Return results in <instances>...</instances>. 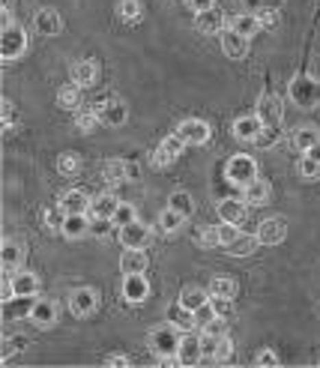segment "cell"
Masks as SVG:
<instances>
[{
	"instance_id": "48",
	"label": "cell",
	"mask_w": 320,
	"mask_h": 368,
	"mask_svg": "<svg viewBox=\"0 0 320 368\" xmlns=\"http://www.w3.org/2000/svg\"><path fill=\"white\" fill-rule=\"evenodd\" d=\"M42 222H45V231H63V219L57 216V212H51V210L42 216Z\"/></svg>"
},
{
	"instance_id": "8",
	"label": "cell",
	"mask_w": 320,
	"mask_h": 368,
	"mask_svg": "<svg viewBox=\"0 0 320 368\" xmlns=\"http://www.w3.org/2000/svg\"><path fill=\"white\" fill-rule=\"evenodd\" d=\"M150 228H147L144 222H129V225H123L120 228V243L126 245V249H144L147 243H150Z\"/></svg>"
},
{
	"instance_id": "40",
	"label": "cell",
	"mask_w": 320,
	"mask_h": 368,
	"mask_svg": "<svg viewBox=\"0 0 320 368\" xmlns=\"http://www.w3.org/2000/svg\"><path fill=\"white\" fill-rule=\"evenodd\" d=\"M171 210H177V212H183V216H188V212L195 210L192 195H188V192H174V195H171Z\"/></svg>"
},
{
	"instance_id": "51",
	"label": "cell",
	"mask_w": 320,
	"mask_h": 368,
	"mask_svg": "<svg viewBox=\"0 0 320 368\" xmlns=\"http://www.w3.org/2000/svg\"><path fill=\"white\" fill-rule=\"evenodd\" d=\"M24 345H27V341H24V339H21V335H12V339H10V347H6V350H3V359H10V356L15 354V350H21Z\"/></svg>"
},
{
	"instance_id": "15",
	"label": "cell",
	"mask_w": 320,
	"mask_h": 368,
	"mask_svg": "<svg viewBox=\"0 0 320 368\" xmlns=\"http://www.w3.org/2000/svg\"><path fill=\"white\" fill-rule=\"evenodd\" d=\"M34 30L42 34V36H57L63 30V19L54 10H39L36 19H34Z\"/></svg>"
},
{
	"instance_id": "13",
	"label": "cell",
	"mask_w": 320,
	"mask_h": 368,
	"mask_svg": "<svg viewBox=\"0 0 320 368\" xmlns=\"http://www.w3.org/2000/svg\"><path fill=\"white\" fill-rule=\"evenodd\" d=\"M269 195H273V186H269L267 180H260V177H254L249 186H243V201L251 204V207H260V204H267Z\"/></svg>"
},
{
	"instance_id": "30",
	"label": "cell",
	"mask_w": 320,
	"mask_h": 368,
	"mask_svg": "<svg viewBox=\"0 0 320 368\" xmlns=\"http://www.w3.org/2000/svg\"><path fill=\"white\" fill-rule=\"evenodd\" d=\"M168 323H174L180 332H188L195 326V312H188L186 306H174L168 308Z\"/></svg>"
},
{
	"instance_id": "2",
	"label": "cell",
	"mask_w": 320,
	"mask_h": 368,
	"mask_svg": "<svg viewBox=\"0 0 320 368\" xmlns=\"http://www.w3.org/2000/svg\"><path fill=\"white\" fill-rule=\"evenodd\" d=\"M24 51H27V34H24L19 24L3 27V39H0V54H3V60H19Z\"/></svg>"
},
{
	"instance_id": "6",
	"label": "cell",
	"mask_w": 320,
	"mask_h": 368,
	"mask_svg": "<svg viewBox=\"0 0 320 368\" xmlns=\"http://www.w3.org/2000/svg\"><path fill=\"white\" fill-rule=\"evenodd\" d=\"M201 345H204V356L207 359H216V363H225L234 350V341L225 335H201Z\"/></svg>"
},
{
	"instance_id": "25",
	"label": "cell",
	"mask_w": 320,
	"mask_h": 368,
	"mask_svg": "<svg viewBox=\"0 0 320 368\" xmlns=\"http://www.w3.org/2000/svg\"><path fill=\"white\" fill-rule=\"evenodd\" d=\"M99 117H102L105 126H123V123H126V117H129V111H126V105H123V102L111 99V102L102 105Z\"/></svg>"
},
{
	"instance_id": "26",
	"label": "cell",
	"mask_w": 320,
	"mask_h": 368,
	"mask_svg": "<svg viewBox=\"0 0 320 368\" xmlns=\"http://www.w3.org/2000/svg\"><path fill=\"white\" fill-rule=\"evenodd\" d=\"M258 117L264 120V126H275V123L282 120V102H278L275 96H264L258 105Z\"/></svg>"
},
{
	"instance_id": "10",
	"label": "cell",
	"mask_w": 320,
	"mask_h": 368,
	"mask_svg": "<svg viewBox=\"0 0 320 368\" xmlns=\"http://www.w3.org/2000/svg\"><path fill=\"white\" fill-rule=\"evenodd\" d=\"M147 297H150V284H147L144 273H135V275H126V279H123V299L126 302L138 306V302H144Z\"/></svg>"
},
{
	"instance_id": "31",
	"label": "cell",
	"mask_w": 320,
	"mask_h": 368,
	"mask_svg": "<svg viewBox=\"0 0 320 368\" xmlns=\"http://www.w3.org/2000/svg\"><path fill=\"white\" fill-rule=\"evenodd\" d=\"M99 123H102V117H99V111H93V108H78L75 111V129L78 132H93V129H99Z\"/></svg>"
},
{
	"instance_id": "3",
	"label": "cell",
	"mask_w": 320,
	"mask_h": 368,
	"mask_svg": "<svg viewBox=\"0 0 320 368\" xmlns=\"http://www.w3.org/2000/svg\"><path fill=\"white\" fill-rule=\"evenodd\" d=\"M99 308V293L93 288H78L69 293V312L75 317H90Z\"/></svg>"
},
{
	"instance_id": "37",
	"label": "cell",
	"mask_w": 320,
	"mask_h": 368,
	"mask_svg": "<svg viewBox=\"0 0 320 368\" xmlns=\"http://www.w3.org/2000/svg\"><path fill=\"white\" fill-rule=\"evenodd\" d=\"M117 15L123 21H138V19H141V0H120V3H117Z\"/></svg>"
},
{
	"instance_id": "22",
	"label": "cell",
	"mask_w": 320,
	"mask_h": 368,
	"mask_svg": "<svg viewBox=\"0 0 320 368\" xmlns=\"http://www.w3.org/2000/svg\"><path fill=\"white\" fill-rule=\"evenodd\" d=\"M96 78H99V69H96L93 60H78V63H72V81H75L78 87L96 84Z\"/></svg>"
},
{
	"instance_id": "47",
	"label": "cell",
	"mask_w": 320,
	"mask_h": 368,
	"mask_svg": "<svg viewBox=\"0 0 320 368\" xmlns=\"http://www.w3.org/2000/svg\"><path fill=\"white\" fill-rule=\"evenodd\" d=\"M258 21H260V27H278V12L275 10H260Z\"/></svg>"
},
{
	"instance_id": "45",
	"label": "cell",
	"mask_w": 320,
	"mask_h": 368,
	"mask_svg": "<svg viewBox=\"0 0 320 368\" xmlns=\"http://www.w3.org/2000/svg\"><path fill=\"white\" fill-rule=\"evenodd\" d=\"M219 236H221V245H227V243H234L236 236H240V228H236L234 222H221L219 225Z\"/></svg>"
},
{
	"instance_id": "38",
	"label": "cell",
	"mask_w": 320,
	"mask_h": 368,
	"mask_svg": "<svg viewBox=\"0 0 320 368\" xmlns=\"http://www.w3.org/2000/svg\"><path fill=\"white\" fill-rule=\"evenodd\" d=\"M57 168H60L63 177H75L81 171V159L75 153H60V159H57Z\"/></svg>"
},
{
	"instance_id": "5",
	"label": "cell",
	"mask_w": 320,
	"mask_h": 368,
	"mask_svg": "<svg viewBox=\"0 0 320 368\" xmlns=\"http://www.w3.org/2000/svg\"><path fill=\"white\" fill-rule=\"evenodd\" d=\"M254 177H258V165H254L251 156H234L227 162V180H231V183L249 186Z\"/></svg>"
},
{
	"instance_id": "23",
	"label": "cell",
	"mask_w": 320,
	"mask_h": 368,
	"mask_svg": "<svg viewBox=\"0 0 320 368\" xmlns=\"http://www.w3.org/2000/svg\"><path fill=\"white\" fill-rule=\"evenodd\" d=\"M21 258H24V249L19 240H3V273H19L21 269Z\"/></svg>"
},
{
	"instance_id": "19",
	"label": "cell",
	"mask_w": 320,
	"mask_h": 368,
	"mask_svg": "<svg viewBox=\"0 0 320 368\" xmlns=\"http://www.w3.org/2000/svg\"><path fill=\"white\" fill-rule=\"evenodd\" d=\"M10 282H12L15 297H21V299L36 297V291H39V279H36L34 273H24V269H19V273H12V275H10Z\"/></svg>"
},
{
	"instance_id": "18",
	"label": "cell",
	"mask_w": 320,
	"mask_h": 368,
	"mask_svg": "<svg viewBox=\"0 0 320 368\" xmlns=\"http://www.w3.org/2000/svg\"><path fill=\"white\" fill-rule=\"evenodd\" d=\"M66 240H81V236L90 234V219L87 212H72V216H63V231Z\"/></svg>"
},
{
	"instance_id": "24",
	"label": "cell",
	"mask_w": 320,
	"mask_h": 368,
	"mask_svg": "<svg viewBox=\"0 0 320 368\" xmlns=\"http://www.w3.org/2000/svg\"><path fill=\"white\" fill-rule=\"evenodd\" d=\"M219 219H221V222L240 225L243 219H245V201H240V198H225V201L219 204Z\"/></svg>"
},
{
	"instance_id": "36",
	"label": "cell",
	"mask_w": 320,
	"mask_h": 368,
	"mask_svg": "<svg viewBox=\"0 0 320 368\" xmlns=\"http://www.w3.org/2000/svg\"><path fill=\"white\" fill-rule=\"evenodd\" d=\"M129 165L126 162H108V165L102 168V177L108 180V183H123V180H129Z\"/></svg>"
},
{
	"instance_id": "11",
	"label": "cell",
	"mask_w": 320,
	"mask_h": 368,
	"mask_svg": "<svg viewBox=\"0 0 320 368\" xmlns=\"http://www.w3.org/2000/svg\"><path fill=\"white\" fill-rule=\"evenodd\" d=\"M221 48H225V54L231 57V60H243L245 54H249V36L236 34L234 27L221 30Z\"/></svg>"
},
{
	"instance_id": "14",
	"label": "cell",
	"mask_w": 320,
	"mask_h": 368,
	"mask_svg": "<svg viewBox=\"0 0 320 368\" xmlns=\"http://www.w3.org/2000/svg\"><path fill=\"white\" fill-rule=\"evenodd\" d=\"M177 359H180V365H198L201 359H204V345H201V339H195V335H186V339L180 341Z\"/></svg>"
},
{
	"instance_id": "4",
	"label": "cell",
	"mask_w": 320,
	"mask_h": 368,
	"mask_svg": "<svg viewBox=\"0 0 320 368\" xmlns=\"http://www.w3.org/2000/svg\"><path fill=\"white\" fill-rule=\"evenodd\" d=\"M258 243L260 245H278V243H284V236H287V222L282 216H273V219H264V222L258 225Z\"/></svg>"
},
{
	"instance_id": "35",
	"label": "cell",
	"mask_w": 320,
	"mask_h": 368,
	"mask_svg": "<svg viewBox=\"0 0 320 368\" xmlns=\"http://www.w3.org/2000/svg\"><path fill=\"white\" fill-rule=\"evenodd\" d=\"M293 141H297V147H299L302 153H308L311 147L320 141V132H317L315 126H302V129H297V138H293Z\"/></svg>"
},
{
	"instance_id": "49",
	"label": "cell",
	"mask_w": 320,
	"mask_h": 368,
	"mask_svg": "<svg viewBox=\"0 0 320 368\" xmlns=\"http://www.w3.org/2000/svg\"><path fill=\"white\" fill-rule=\"evenodd\" d=\"M183 3L188 6V10H195V15H198V12L212 10V3H216V0H183Z\"/></svg>"
},
{
	"instance_id": "1",
	"label": "cell",
	"mask_w": 320,
	"mask_h": 368,
	"mask_svg": "<svg viewBox=\"0 0 320 368\" xmlns=\"http://www.w3.org/2000/svg\"><path fill=\"white\" fill-rule=\"evenodd\" d=\"M180 330L174 323H165V326H156V330L150 332V347H153V354L156 356H177V350H180Z\"/></svg>"
},
{
	"instance_id": "29",
	"label": "cell",
	"mask_w": 320,
	"mask_h": 368,
	"mask_svg": "<svg viewBox=\"0 0 320 368\" xmlns=\"http://www.w3.org/2000/svg\"><path fill=\"white\" fill-rule=\"evenodd\" d=\"M207 291H210V297H216V299H234L236 297V282L225 279V275H216Z\"/></svg>"
},
{
	"instance_id": "12",
	"label": "cell",
	"mask_w": 320,
	"mask_h": 368,
	"mask_svg": "<svg viewBox=\"0 0 320 368\" xmlns=\"http://www.w3.org/2000/svg\"><path fill=\"white\" fill-rule=\"evenodd\" d=\"M30 321H34L39 330H51L57 323V306L51 299H36L34 306H30Z\"/></svg>"
},
{
	"instance_id": "17",
	"label": "cell",
	"mask_w": 320,
	"mask_h": 368,
	"mask_svg": "<svg viewBox=\"0 0 320 368\" xmlns=\"http://www.w3.org/2000/svg\"><path fill=\"white\" fill-rule=\"evenodd\" d=\"M120 207V198L111 192H102L99 198L90 201V219H114V212Z\"/></svg>"
},
{
	"instance_id": "39",
	"label": "cell",
	"mask_w": 320,
	"mask_h": 368,
	"mask_svg": "<svg viewBox=\"0 0 320 368\" xmlns=\"http://www.w3.org/2000/svg\"><path fill=\"white\" fill-rule=\"evenodd\" d=\"M297 168H299V177H302V180H320V162H317V159H311L308 153L299 159V165H297Z\"/></svg>"
},
{
	"instance_id": "43",
	"label": "cell",
	"mask_w": 320,
	"mask_h": 368,
	"mask_svg": "<svg viewBox=\"0 0 320 368\" xmlns=\"http://www.w3.org/2000/svg\"><path fill=\"white\" fill-rule=\"evenodd\" d=\"M212 317H219V312H216V306H212V299L210 302H204L201 308H195V323L198 326H204V323H210Z\"/></svg>"
},
{
	"instance_id": "28",
	"label": "cell",
	"mask_w": 320,
	"mask_h": 368,
	"mask_svg": "<svg viewBox=\"0 0 320 368\" xmlns=\"http://www.w3.org/2000/svg\"><path fill=\"white\" fill-rule=\"evenodd\" d=\"M57 105H60L63 111H78L81 108V87L72 81V84L60 87V93H57Z\"/></svg>"
},
{
	"instance_id": "44",
	"label": "cell",
	"mask_w": 320,
	"mask_h": 368,
	"mask_svg": "<svg viewBox=\"0 0 320 368\" xmlns=\"http://www.w3.org/2000/svg\"><path fill=\"white\" fill-rule=\"evenodd\" d=\"M111 228H114V219H93V222H90V234L93 236H108Z\"/></svg>"
},
{
	"instance_id": "33",
	"label": "cell",
	"mask_w": 320,
	"mask_h": 368,
	"mask_svg": "<svg viewBox=\"0 0 320 368\" xmlns=\"http://www.w3.org/2000/svg\"><path fill=\"white\" fill-rule=\"evenodd\" d=\"M231 27L236 30V34H243V36H254L260 30V21H258V15H249V12H243V15H236V19L231 21Z\"/></svg>"
},
{
	"instance_id": "9",
	"label": "cell",
	"mask_w": 320,
	"mask_h": 368,
	"mask_svg": "<svg viewBox=\"0 0 320 368\" xmlns=\"http://www.w3.org/2000/svg\"><path fill=\"white\" fill-rule=\"evenodd\" d=\"M90 195L84 189H69L60 195V201H57V207H60L63 216H72V212H90Z\"/></svg>"
},
{
	"instance_id": "20",
	"label": "cell",
	"mask_w": 320,
	"mask_h": 368,
	"mask_svg": "<svg viewBox=\"0 0 320 368\" xmlns=\"http://www.w3.org/2000/svg\"><path fill=\"white\" fill-rule=\"evenodd\" d=\"M147 264H150V260H147V252L144 249H126L120 255V269L126 275H135V273H147Z\"/></svg>"
},
{
	"instance_id": "27",
	"label": "cell",
	"mask_w": 320,
	"mask_h": 368,
	"mask_svg": "<svg viewBox=\"0 0 320 368\" xmlns=\"http://www.w3.org/2000/svg\"><path fill=\"white\" fill-rule=\"evenodd\" d=\"M204 302H210V291L198 288V284H188V288H183V293H180V306H186L188 312L201 308Z\"/></svg>"
},
{
	"instance_id": "32",
	"label": "cell",
	"mask_w": 320,
	"mask_h": 368,
	"mask_svg": "<svg viewBox=\"0 0 320 368\" xmlns=\"http://www.w3.org/2000/svg\"><path fill=\"white\" fill-rule=\"evenodd\" d=\"M254 245H258V236H249V234H240V236H236V240H234V243H227V245H225V249H227V252H231V255H234V258H249V255H251V252H254Z\"/></svg>"
},
{
	"instance_id": "34",
	"label": "cell",
	"mask_w": 320,
	"mask_h": 368,
	"mask_svg": "<svg viewBox=\"0 0 320 368\" xmlns=\"http://www.w3.org/2000/svg\"><path fill=\"white\" fill-rule=\"evenodd\" d=\"M183 212H177V210H165V212H162V216H159V228H162V231H165V234H177L180 231V228H183Z\"/></svg>"
},
{
	"instance_id": "41",
	"label": "cell",
	"mask_w": 320,
	"mask_h": 368,
	"mask_svg": "<svg viewBox=\"0 0 320 368\" xmlns=\"http://www.w3.org/2000/svg\"><path fill=\"white\" fill-rule=\"evenodd\" d=\"M198 243L204 245V249H219L221 245V236H219V225H212V228H204L201 236H198Z\"/></svg>"
},
{
	"instance_id": "46",
	"label": "cell",
	"mask_w": 320,
	"mask_h": 368,
	"mask_svg": "<svg viewBox=\"0 0 320 368\" xmlns=\"http://www.w3.org/2000/svg\"><path fill=\"white\" fill-rule=\"evenodd\" d=\"M227 332V323H225V317H212L210 323H204V335H225Z\"/></svg>"
},
{
	"instance_id": "53",
	"label": "cell",
	"mask_w": 320,
	"mask_h": 368,
	"mask_svg": "<svg viewBox=\"0 0 320 368\" xmlns=\"http://www.w3.org/2000/svg\"><path fill=\"white\" fill-rule=\"evenodd\" d=\"M108 363H111V365H126V363H129V359H126V356H111V359H108Z\"/></svg>"
},
{
	"instance_id": "7",
	"label": "cell",
	"mask_w": 320,
	"mask_h": 368,
	"mask_svg": "<svg viewBox=\"0 0 320 368\" xmlns=\"http://www.w3.org/2000/svg\"><path fill=\"white\" fill-rule=\"evenodd\" d=\"M210 132H212V129H210L207 120H183L177 126V135L183 138L186 144H192V147L195 144H207L210 141Z\"/></svg>"
},
{
	"instance_id": "21",
	"label": "cell",
	"mask_w": 320,
	"mask_h": 368,
	"mask_svg": "<svg viewBox=\"0 0 320 368\" xmlns=\"http://www.w3.org/2000/svg\"><path fill=\"white\" fill-rule=\"evenodd\" d=\"M195 24H198L201 34H221V27H225V15H221V10L212 6V10L195 15Z\"/></svg>"
},
{
	"instance_id": "50",
	"label": "cell",
	"mask_w": 320,
	"mask_h": 368,
	"mask_svg": "<svg viewBox=\"0 0 320 368\" xmlns=\"http://www.w3.org/2000/svg\"><path fill=\"white\" fill-rule=\"evenodd\" d=\"M254 363L258 365H278V356L273 354V350H260V354L254 356Z\"/></svg>"
},
{
	"instance_id": "52",
	"label": "cell",
	"mask_w": 320,
	"mask_h": 368,
	"mask_svg": "<svg viewBox=\"0 0 320 368\" xmlns=\"http://www.w3.org/2000/svg\"><path fill=\"white\" fill-rule=\"evenodd\" d=\"M308 156L320 162V141H317V144H315V147H311V150H308Z\"/></svg>"
},
{
	"instance_id": "42",
	"label": "cell",
	"mask_w": 320,
	"mask_h": 368,
	"mask_svg": "<svg viewBox=\"0 0 320 368\" xmlns=\"http://www.w3.org/2000/svg\"><path fill=\"white\" fill-rule=\"evenodd\" d=\"M135 219H138V212H135L132 204H120L117 212H114V225H117V228L129 225V222H135Z\"/></svg>"
},
{
	"instance_id": "16",
	"label": "cell",
	"mask_w": 320,
	"mask_h": 368,
	"mask_svg": "<svg viewBox=\"0 0 320 368\" xmlns=\"http://www.w3.org/2000/svg\"><path fill=\"white\" fill-rule=\"evenodd\" d=\"M264 120L260 117H240L234 120V138H240V141H258L260 132H264Z\"/></svg>"
}]
</instances>
